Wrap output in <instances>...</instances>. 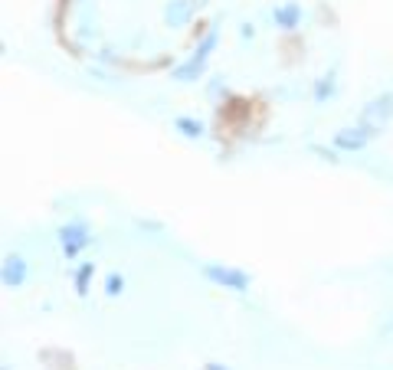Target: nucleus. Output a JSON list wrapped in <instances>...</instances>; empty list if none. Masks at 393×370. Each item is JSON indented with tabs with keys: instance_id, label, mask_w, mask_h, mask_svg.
<instances>
[{
	"instance_id": "20e7f679",
	"label": "nucleus",
	"mask_w": 393,
	"mask_h": 370,
	"mask_svg": "<svg viewBox=\"0 0 393 370\" xmlns=\"http://www.w3.org/2000/svg\"><path fill=\"white\" fill-rule=\"evenodd\" d=\"M27 279H30L27 259L17 256V253H10V256L4 259V266H0V282L7 285V288H23Z\"/></svg>"
},
{
	"instance_id": "2eb2a0df",
	"label": "nucleus",
	"mask_w": 393,
	"mask_h": 370,
	"mask_svg": "<svg viewBox=\"0 0 393 370\" xmlns=\"http://www.w3.org/2000/svg\"><path fill=\"white\" fill-rule=\"evenodd\" d=\"M207 92H210V98H217V95H223V98H226V95H230V89H226V82H223V79H210V89H207Z\"/></svg>"
},
{
	"instance_id": "1a4fd4ad",
	"label": "nucleus",
	"mask_w": 393,
	"mask_h": 370,
	"mask_svg": "<svg viewBox=\"0 0 393 370\" xmlns=\"http://www.w3.org/2000/svg\"><path fill=\"white\" fill-rule=\"evenodd\" d=\"M96 276V262H79L76 272H72V285H76V295L79 298H86L89 295V282Z\"/></svg>"
},
{
	"instance_id": "f03ea898",
	"label": "nucleus",
	"mask_w": 393,
	"mask_h": 370,
	"mask_svg": "<svg viewBox=\"0 0 393 370\" xmlns=\"http://www.w3.org/2000/svg\"><path fill=\"white\" fill-rule=\"evenodd\" d=\"M56 239H59L63 256H66V259H79V256H82V249L92 246V229H89L82 219H72V223H66V227H59Z\"/></svg>"
},
{
	"instance_id": "39448f33",
	"label": "nucleus",
	"mask_w": 393,
	"mask_h": 370,
	"mask_svg": "<svg viewBox=\"0 0 393 370\" xmlns=\"http://www.w3.org/2000/svg\"><path fill=\"white\" fill-rule=\"evenodd\" d=\"M367 141H371V132L364 125H354V128H337L335 132V148L337 151H364Z\"/></svg>"
},
{
	"instance_id": "f8f14e48",
	"label": "nucleus",
	"mask_w": 393,
	"mask_h": 370,
	"mask_svg": "<svg viewBox=\"0 0 393 370\" xmlns=\"http://www.w3.org/2000/svg\"><path fill=\"white\" fill-rule=\"evenodd\" d=\"M203 69L207 66H200V63H193V59H187L183 66H177L171 72V79H177V82H197V79L203 76Z\"/></svg>"
},
{
	"instance_id": "4468645a",
	"label": "nucleus",
	"mask_w": 393,
	"mask_h": 370,
	"mask_svg": "<svg viewBox=\"0 0 393 370\" xmlns=\"http://www.w3.org/2000/svg\"><path fill=\"white\" fill-rule=\"evenodd\" d=\"M311 154H318L321 161H331V164L341 161V158H337V151H331V148H321V144H311Z\"/></svg>"
},
{
	"instance_id": "9d476101",
	"label": "nucleus",
	"mask_w": 393,
	"mask_h": 370,
	"mask_svg": "<svg viewBox=\"0 0 393 370\" xmlns=\"http://www.w3.org/2000/svg\"><path fill=\"white\" fill-rule=\"evenodd\" d=\"M217 43H220V30H217V23H213V30L200 39V46H197V53H193L191 59L193 63H200V66H207V59H210V53L217 49Z\"/></svg>"
},
{
	"instance_id": "ddd939ff",
	"label": "nucleus",
	"mask_w": 393,
	"mask_h": 370,
	"mask_svg": "<svg viewBox=\"0 0 393 370\" xmlns=\"http://www.w3.org/2000/svg\"><path fill=\"white\" fill-rule=\"evenodd\" d=\"M125 292V276H118V272H108L105 276V295L108 298H115V295Z\"/></svg>"
},
{
	"instance_id": "7ed1b4c3",
	"label": "nucleus",
	"mask_w": 393,
	"mask_h": 370,
	"mask_svg": "<svg viewBox=\"0 0 393 370\" xmlns=\"http://www.w3.org/2000/svg\"><path fill=\"white\" fill-rule=\"evenodd\" d=\"M390 118H393V89L384 95H377V98H371L364 105V112H361V125L371 132V138L384 132Z\"/></svg>"
},
{
	"instance_id": "0eeeda50",
	"label": "nucleus",
	"mask_w": 393,
	"mask_h": 370,
	"mask_svg": "<svg viewBox=\"0 0 393 370\" xmlns=\"http://www.w3.org/2000/svg\"><path fill=\"white\" fill-rule=\"evenodd\" d=\"M272 23H276L278 30H285V33L298 30V27H302V4H295V0L278 4V7L272 10Z\"/></svg>"
},
{
	"instance_id": "dca6fc26",
	"label": "nucleus",
	"mask_w": 393,
	"mask_h": 370,
	"mask_svg": "<svg viewBox=\"0 0 393 370\" xmlns=\"http://www.w3.org/2000/svg\"><path fill=\"white\" fill-rule=\"evenodd\" d=\"M240 37L243 39H252V37H256V27H252V23H243V27H240Z\"/></svg>"
},
{
	"instance_id": "6e6552de",
	"label": "nucleus",
	"mask_w": 393,
	"mask_h": 370,
	"mask_svg": "<svg viewBox=\"0 0 393 370\" xmlns=\"http://www.w3.org/2000/svg\"><path fill=\"white\" fill-rule=\"evenodd\" d=\"M174 132H181L183 138H191V141H197V138H203V134H207V125H203L200 118H191V115H181V118H174Z\"/></svg>"
},
{
	"instance_id": "f257e3e1",
	"label": "nucleus",
	"mask_w": 393,
	"mask_h": 370,
	"mask_svg": "<svg viewBox=\"0 0 393 370\" xmlns=\"http://www.w3.org/2000/svg\"><path fill=\"white\" fill-rule=\"evenodd\" d=\"M200 272L210 279L213 285H220V288H230V292H250L252 285V276L250 272H243L236 266H223V262H203Z\"/></svg>"
},
{
	"instance_id": "423d86ee",
	"label": "nucleus",
	"mask_w": 393,
	"mask_h": 370,
	"mask_svg": "<svg viewBox=\"0 0 393 370\" xmlns=\"http://www.w3.org/2000/svg\"><path fill=\"white\" fill-rule=\"evenodd\" d=\"M197 13V0H171L164 7V23L171 30H181L191 23V17Z\"/></svg>"
},
{
	"instance_id": "9b49d317",
	"label": "nucleus",
	"mask_w": 393,
	"mask_h": 370,
	"mask_svg": "<svg viewBox=\"0 0 393 370\" xmlns=\"http://www.w3.org/2000/svg\"><path fill=\"white\" fill-rule=\"evenodd\" d=\"M335 92H337V79H335V72H328V76L315 79V102H318V105H325L328 98H335Z\"/></svg>"
},
{
	"instance_id": "f3484780",
	"label": "nucleus",
	"mask_w": 393,
	"mask_h": 370,
	"mask_svg": "<svg viewBox=\"0 0 393 370\" xmlns=\"http://www.w3.org/2000/svg\"><path fill=\"white\" fill-rule=\"evenodd\" d=\"M203 370H230L226 364H217V361H210V364H203Z\"/></svg>"
}]
</instances>
